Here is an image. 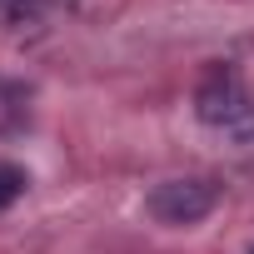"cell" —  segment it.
Wrapping results in <instances>:
<instances>
[{"label": "cell", "instance_id": "7a4b0ae2", "mask_svg": "<svg viewBox=\"0 0 254 254\" xmlns=\"http://www.w3.org/2000/svg\"><path fill=\"white\" fill-rule=\"evenodd\" d=\"M214 204H219V185L214 180H165L145 199V209L160 224H199Z\"/></svg>", "mask_w": 254, "mask_h": 254}, {"label": "cell", "instance_id": "6da1fadb", "mask_svg": "<svg viewBox=\"0 0 254 254\" xmlns=\"http://www.w3.org/2000/svg\"><path fill=\"white\" fill-rule=\"evenodd\" d=\"M194 115L209 125V130L229 135L234 145L254 140V100H249V90L239 85L234 70H209V80L194 95Z\"/></svg>", "mask_w": 254, "mask_h": 254}, {"label": "cell", "instance_id": "3957f363", "mask_svg": "<svg viewBox=\"0 0 254 254\" xmlns=\"http://www.w3.org/2000/svg\"><path fill=\"white\" fill-rule=\"evenodd\" d=\"M20 194H25V170L0 165V209H5V204H15Z\"/></svg>", "mask_w": 254, "mask_h": 254}]
</instances>
